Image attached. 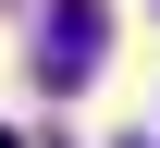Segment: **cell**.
<instances>
[{
    "label": "cell",
    "mask_w": 160,
    "mask_h": 148,
    "mask_svg": "<svg viewBox=\"0 0 160 148\" xmlns=\"http://www.w3.org/2000/svg\"><path fill=\"white\" fill-rule=\"evenodd\" d=\"M111 62V13L99 0H49V25H37V86H86Z\"/></svg>",
    "instance_id": "6da1fadb"
},
{
    "label": "cell",
    "mask_w": 160,
    "mask_h": 148,
    "mask_svg": "<svg viewBox=\"0 0 160 148\" xmlns=\"http://www.w3.org/2000/svg\"><path fill=\"white\" fill-rule=\"evenodd\" d=\"M0 148H25V136H0Z\"/></svg>",
    "instance_id": "7a4b0ae2"
}]
</instances>
